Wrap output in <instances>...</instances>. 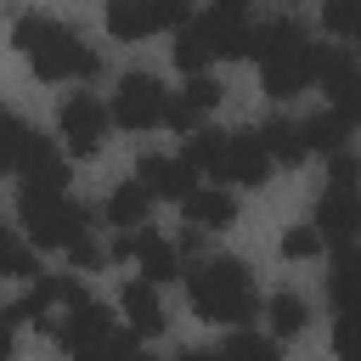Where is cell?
Instances as JSON below:
<instances>
[{"label":"cell","mask_w":361,"mask_h":361,"mask_svg":"<svg viewBox=\"0 0 361 361\" xmlns=\"http://www.w3.org/2000/svg\"><path fill=\"white\" fill-rule=\"evenodd\" d=\"M11 45H17V51L28 56V68H34L39 79H51V85H62V79L90 85V79L102 73V56H96L68 23L39 17V11H28V17L11 23Z\"/></svg>","instance_id":"cell-1"},{"label":"cell","mask_w":361,"mask_h":361,"mask_svg":"<svg viewBox=\"0 0 361 361\" xmlns=\"http://www.w3.org/2000/svg\"><path fill=\"white\" fill-rule=\"evenodd\" d=\"M248 56L259 62L265 96H276V102H288V96H299V90L316 85V45H310L305 23H293V17H271V23H259Z\"/></svg>","instance_id":"cell-2"},{"label":"cell","mask_w":361,"mask_h":361,"mask_svg":"<svg viewBox=\"0 0 361 361\" xmlns=\"http://www.w3.org/2000/svg\"><path fill=\"white\" fill-rule=\"evenodd\" d=\"M186 299L203 322H226V327H243L254 310H259V293H254V276L243 259L231 254H214V259H197L186 271Z\"/></svg>","instance_id":"cell-3"},{"label":"cell","mask_w":361,"mask_h":361,"mask_svg":"<svg viewBox=\"0 0 361 361\" xmlns=\"http://www.w3.org/2000/svg\"><path fill=\"white\" fill-rule=\"evenodd\" d=\"M17 220H23L34 248H68V243H79L90 231V209L73 203L56 186H23L17 192Z\"/></svg>","instance_id":"cell-4"},{"label":"cell","mask_w":361,"mask_h":361,"mask_svg":"<svg viewBox=\"0 0 361 361\" xmlns=\"http://www.w3.org/2000/svg\"><path fill=\"white\" fill-rule=\"evenodd\" d=\"M164 107H169V90L152 73H124L118 90H113L107 118H118L124 130H152V124H164Z\"/></svg>","instance_id":"cell-5"},{"label":"cell","mask_w":361,"mask_h":361,"mask_svg":"<svg viewBox=\"0 0 361 361\" xmlns=\"http://www.w3.org/2000/svg\"><path fill=\"white\" fill-rule=\"evenodd\" d=\"M265 175H271V158H265V147H259V135H254V130H231V135H220V158H214L209 180L265 186Z\"/></svg>","instance_id":"cell-6"},{"label":"cell","mask_w":361,"mask_h":361,"mask_svg":"<svg viewBox=\"0 0 361 361\" xmlns=\"http://www.w3.org/2000/svg\"><path fill=\"white\" fill-rule=\"evenodd\" d=\"M113 333V316H107V305H96L90 293H79V299H68L62 310H56V322H51V338L68 350V355H79V350H90V344H102Z\"/></svg>","instance_id":"cell-7"},{"label":"cell","mask_w":361,"mask_h":361,"mask_svg":"<svg viewBox=\"0 0 361 361\" xmlns=\"http://www.w3.org/2000/svg\"><path fill=\"white\" fill-rule=\"evenodd\" d=\"M56 130H62V147H68L73 158H90V152L107 141V107H102L90 90H79V96H68V102H62Z\"/></svg>","instance_id":"cell-8"},{"label":"cell","mask_w":361,"mask_h":361,"mask_svg":"<svg viewBox=\"0 0 361 361\" xmlns=\"http://www.w3.org/2000/svg\"><path fill=\"white\" fill-rule=\"evenodd\" d=\"M316 85L333 96V113H344L350 124H355V113H361V79H355V56L344 51V45H316Z\"/></svg>","instance_id":"cell-9"},{"label":"cell","mask_w":361,"mask_h":361,"mask_svg":"<svg viewBox=\"0 0 361 361\" xmlns=\"http://www.w3.org/2000/svg\"><path fill=\"white\" fill-rule=\"evenodd\" d=\"M310 231H316L322 243H333V248H350V237H355V186L327 180V192H322V203H316Z\"/></svg>","instance_id":"cell-10"},{"label":"cell","mask_w":361,"mask_h":361,"mask_svg":"<svg viewBox=\"0 0 361 361\" xmlns=\"http://www.w3.org/2000/svg\"><path fill=\"white\" fill-rule=\"evenodd\" d=\"M130 259L141 271V282L164 288V282H180V248L158 231H130Z\"/></svg>","instance_id":"cell-11"},{"label":"cell","mask_w":361,"mask_h":361,"mask_svg":"<svg viewBox=\"0 0 361 361\" xmlns=\"http://www.w3.org/2000/svg\"><path fill=\"white\" fill-rule=\"evenodd\" d=\"M135 180L147 186V197H169V203H180V197L197 186V169H192L186 158H164V152H147V158H141V169H135Z\"/></svg>","instance_id":"cell-12"},{"label":"cell","mask_w":361,"mask_h":361,"mask_svg":"<svg viewBox=\"0 0 361 361\" xmlns=\"http://www.w3.org/2000/svg\"><path fill=\"white\" fill-rule=\"evenodd\" d=\"M214 102H220V85H214L209 73H192V79H186V90H180V96H169L164 124H169V130H180V135H192V130H197V118H203Z\"/></svg>","instance_id":"cell-13"},{"label":"cell","mask_w":361,"mask_h":361,"mask_svg":"<svg viewBox=\"0 0 361 361\" xmlns=\"http://www.w3.org/2000/svg\"><path fill=\"white\" fill-rule=\"evenodd\" d=\"M17 175H23V186H56V192H68V158L34 130L28 135V147H23V158H17Z\"/></svg>","instance_id":"cell-14"},{"label":"cell","mask_w":361,"mask_h":361,"mask_svg":"<svg viewBox=\"0 0 361 361\" xmlns=\"http://www.w3.org/2000/svg\"><path fill=\"white\" fill-rule=\"evenodd\" d=\"M180 209H186V226L192 231H226L237 220V197L226 186H192L180 197Z\"/></svg>","instance_id":"cell-15"},{"label":"cell","mask_w":361,"mask_h":361,"mask_svg":"<svg viewBox=\"0 0 361 361\" xmlns=\"http://www.w3.org/2000/svg\"><path fill=\"white\" fill-rule=\"evenodd\" d=\"M118 310H124V322H130L135 338H158V333H164V305H158V288H152V282H141V276L124 282Z\"/></svg>","instance_id":"cell-16"},{"label":"cell","mask_w":361,"mask_h":361,"mask_svg":"<svg viewBox=\"0 0 361 361\" xmlns=\"http://www.w3.org/2000/svg\"><path fill=\"white\" fill-rule=\"evenodd\" d=\"M203 28H209V45H214V62L220 56H248V45H254V23L243 17V11H203Z\"/></svg>","instance_id":"cell-17"},{"label":"cell","mask_w":361,"mask_h":361,"mask_svg":"<svg viewBox=\"0 0 361 361\" xmlns=\"http://www.w3.org/2000/svg\"><path fill=\"white\" fill-rule=\"evenodd\" d=\"M350 130H355V124L327 107V113H310V118L299 124V141H305V152H327V158H333V152L350 147Z\"/></svg>","instance_id":"cell-18"},{"label":"cell","mask_w":361,"mask_h":361,"mask_svg":"<svg viewBox=\"0 0 361 361\" xmlns=\"http://www.w3.org/2000/svg\"><path fill=\"white\" fill-rule=\"evenodd\" d=\"M254 135H259V147H265V158H271V164H305V141H299V124H293V118L271 113Z\"/></svg>","instance_id":"cell-19"},{"label":"cell","mask_w":361,"mask_h":361,"mask_svg":"<svg viewBox=\"0 0 361 361\" xmlns=\"http://www.w3.org/2000/svg\"><path fill=\"white\" fill-rule=\"evenodd\" d=\"M175 62H180V73H203V68L214 62V45H209L203 17H186V23L175 28Z\"/></svg>","instance_id":"cell-20"},{"label":"cell","mask_w":361,"mask_h":361,"mask_svg":"<svg viewBox=\"0 0 361 361\" xmlns=\"http://www.w3.org/2000/svg\"><path fill=\"white\" fill-rule=\"evenodd\" d=\"M147 209H152V197H147V186H141V180H124V186L107 197V220H113L118 231L147 226Z\"/></svg>","instance_id":"cell-21"},{"label":"cell","mask_w":361,"mask_h":361,"mask_svg":"<svg viewBox=\"0 0 361 361\" xmlns=\"http://www.w3.org/2000/svg\"><path fill=\"white\" fill-rule=\"evenodd\" d=\"M265 316H271V338H293V333H305V322H310V305H305L299 293H271Z\"/></svg>","instance_id":"cell-22"},{"label":"cell","mask_w":361,"mask_h":361,"mask_svg":"<svg viewBox=\"0 0 361 361\" xmlns=\"http://www.w3.org/2000/svg\"><path fill=\"white\" fill-rule=\"evenodd\" d=\"M107 34H113V39H147V34H152L147 6H141V0H107Z\"/></svg>","instance_id":"cell-23"},{"label":"cell","mask_w":361,"mask_h":361,"mask_svg":"<svg viewBox=\"0 0 361 361\" xmlns=\"http://www.w3.org/2000/svg\"><path fill=\"white\" fill-rule=\"evenodd\" d=\"M73 361H152V355H147V350L135 344V333H118V327H113V333H107L102 344H90V350H79Z\"/></svg>","instance_id":"cell-24"},{"label":"cell","mask_w":361,"mask_h":361,"mask_svg":"<svg viewBox=\"0 0 361 361\" xmlns=\"http://www.w3.org/2000/svg\"><path fill=\"white\" fill-rule=\"evenodd\" d=\"M0 276H39V271H34V248H28L6 220H0Z\"/></svg>","instance_id":"cell-25"},{"label":"cell","mask_w":361,"mask_h":361,"mask_svg":"<svg viewBox=\"0 0 361 361\" xmlns=\"http://www.w3.org/2000/svg\"><path fill=\"white\" fill-rule=\"evenodd\" d=\"M28 135H34V130H28L17 113H6V107H0V175H17V158H23Z\"/></svg>","instance_id":"cell-26"},{"label":"cell","mask_w":361,"mask_h":361,"mask_svg":"<svg viewBox=\"0 0 361 361\" xmlns=\"http://www.w3.org/2000/svg\"><path fill=\"white\" fill-rule=\"evenodd\" d=\"M322 28L333 39H355L361 34V0H322Z\"/></svg>","instance_id":"cell-27"},{"label":"cell","mask_w":361,"mask_h":361,"mask_svg":"<svg viewBox=\"0 0 361 361\" xmlns=\"http://www.w3.org/2000/svg\"><path fill=\"white\" fill-rule=\"evenodd\" d=\"M220 355H226V361H276V344L259 338V333H231Z\"/></svg>","instance_id":"cell-28"},{"label":"cell","mask_w":361,"mask_h":361,"mask_svg":"<svg viewBox=\"0 0 361 361\" xmlns=\"http://www.w3.org/2000/svg\"><path fill=\"white\" fill-rule=\"evenodd\" d=\"M141 6H147V23H152V34H164V28L175 34V28L192 17V0H141Z\"/></svg>","instance_id":"cell-29"},{"label":"cell","mask_w":361,"mask_h":361,"mask_svg":"<svg viewBox=\"0 0 361 361\" xmlns=\"http://www.w3.org/2000/svg\"><path fill=\"white\" fill-rule=\"evenodd\" d=\"M62 254H68V259H73V271H96V265H107V248H102V243H96V237H90V231H85V237H79V243H68V248H62Z\"/></svg>","instance_id":"cell-30"},{"label":"cell","mask_w":361,"mask_h":361,"mask_svg":"<svg viewBox=\"0 0 361 361\" xmlns=\"http://www.w3.org/2000/svg\"><path fill=\"white\" fill-rule=\"evenodd\" d=\"M316 248H322V237H316L310 226H293V231L282 237V254H288V259H310Z\"/></svg>","instance_id":"cell-31"},{"label":"cell","mask_w":361,"mask_h":361,"mask_svg":"<svg viewBox=\"0 0 361 361\" xmlns=\"http://www.w3.org/2000/svg\"><path fill=\"white\" fill-rule=\"evenodd\" d=\"M0 361H11V322H6V310H0Z\"/></svg>","instance_id":"cell-32"},{"label":"cell","mask_w":361,"mask_h":361,"mask_svg":"<svg viewBox=\"0 0 361 361\" xmlns=\"http://www.w3.org/2000/svg\"><path fill=\"white\" fill-rule=\"evenodd\" d=\"M175 361H226V355H220V350H180Z\"/></svg>","instance_id":"cell-33"}]
</instances>
